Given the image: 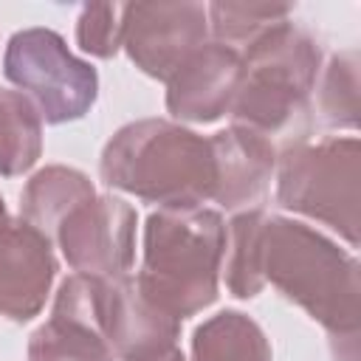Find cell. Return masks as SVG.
Wrapping results in <instances>:
<instances>
[{
    "label": "cell",
    "mask_w": 361,
    "mask_h": 361,
    "mask_svg": "<svg viewBox=\"0 0 361 361\" xmlns=\"http://www.w3.org/2000/svg\"><path fill=\"white\" fill-rule=\"evenodd\" d=\"M212 141L214 152V192L212 197L226 209L257 206L268 189L276 166V147L245 127H228Z\"/></svg>",
    "instance_id": "4fadbf2b"
},
{
    "label": "cell",
    "mask_w": 361,
    "mask_h": 361,
    "mask_svg": "<svg viewBox=\"0 0 361 361\" xmlns=\"http://www.w3.org/2000/svg\"><path fill=\"white\" fill-rule=\"evenodd\" d=\"M358 138H327L319 144H290L279 155L276 200L336 228L350 245H358Z\"/></svg>",
    "instance_id": "5b68a950"
},
{
    "label": "cell",
    "mask_w": 361,
    "mask_h": 361,
    "mask_svg": "<svg viewBox=\"0 0 361 361\" xmlns=\"http://www.w3.org/2000/svg\"><path fill=\"white\" fill-rule=\"evenodd\" d=\"M124 48L152 79L169 82L175 71L206 45V6L183 3H130L124 20Z\"/></svg>",
    "instance_id": "ba28073f"
},
{
    "label": "cell",
    "mask_w": 361,
    "mask_h": 361,
    "mask_svg": "<svg viewBox=\"0 0 361 361\" xmlns=\"http://www.w3.org/2000/svg\"><path fill=\"white\" fill-rule=\"evenodd\" d=\"M102 279L73 274L54 299L51 319L28 338V361H113V350L99 324Z\"/></svg>",
    "instance_id": "30bf717a"
},
{
    "label": "cell",
    "mask_w": 361,
    "mask_h": 361,
    "mask_svg": "<svg viewBox=\"0 0 361 361\" xmlns=\"http://www.w3.org/2000/svg\"><path fill=\"white\" fill-rule=\"evenodd\" d=\"M226 226L206 206H161L144 226L138 285L175 319L200 313L217 299Z\"/></svg>",
    "instance_id": "277c9868"
},
{
    "label": "cell",
    "mask_w": 361,
    "mask_h": 361,
    "mask_svg": "<svg viewBox=\"0 0 361 361\" xmlns=\"http://www.w3.org/2000/svg\"><path fill=\"white\" fill-rule=\"evenodd\" d=\"M262 228H265V214L262 209H248L237 214L228 223L226 231V248H223V265L226 271V285L234 296L251 299L262 290Z\"/></svg>",
    "instance_id": "e0dca14e"
},
{
    "label": "cell",
    "mask_w": 361,
    "mask_h": 361,
    "mask_svg": "<svg viewBox=\"0 0 361 361\" xmlns=\"http://www.w3.org/2000/svg\"><path fill=\"white\" fill-rule=\"evenodd\" d=\"M290 6H262V3H212L206 8V20L220 45L243 54L254 39H259L268 28L288 23Z\"/></svg>",
    "instance_id": "ac0fdd59"
},
{
    "label": "cell",
    "mask_w": 361,
    "mask_h": 361,
    "mask_svg": "<svg viewBox=\"0 0 361 361\" xmlns=\"http://www.w3.org/2000/svg\"><path fill=\"white\" fill-rule=\"evenodd\" d=\"M259 265L265 282L276 285L336 338L358 336V262L324 234L288 217H265Z\"/></svg>",
    "instance_id": "6da1fadb"
},
{
    "label": "cell",
    "mask_w": 361,
    "mask_h": 361,
    "mask_svg": "<svg viewBox=\"0 0 361 361\" xmlns=\"http://www.w3.org/2000/svg\"><path fill=\"white\" fill-rule=\"evenodd\" d=\"M99 324L121 361H155L175 350L180 319L152 302L135 276H113L99 285Z\"/></svg>",
    "instance_id": "9c48e42d"
},
{
    "label": "cell",
    "mask_w": 361,
    "mask_h": 361,
    "mask_svg": "<svg viewBox=\"0 0 361 361\" xmlns=\"http://www.w3.org/2000/svg\"><path fill=\"white\" fill-rule=\"evenodd\" d=\"M319 107L330 127L358 124V51L350 48L330 59L319 90Z\"/></svg>",
    "instance_id": "d6986e66"
},
{
    "label": "cell",
    "mask_w": 361,
    "mask_h": 361,
    "mask_svg": "<svg viewBox=\"0 0 361 361\" xmlns=\"http://www.w3.org/2000/svg\"><path fill=\"white\" fill-rule=\"evenodd\" d=\"M3 73L48 124L82 118L99 93L96 68L73 56L51 28L17 31L6 45Z\"/></svg>",
    "instance_id": "8992f818"
},
{
    "label": "cell",
    "mask_w": 361,
    "mask_h": 361,
    "mask_svg": "<svg viewBox=\"0 0 361 361\" xmlns=\"http://www.w3.org/2000/svg\"><path fill=\"white\" fill-rule=\"evenodd\" d=\"M127 3H93L85 6L76 20V42L85 54L110 59L124 42Z\"/></svg>",
    "instance_id": "ffe728a7"
},
{
    "label": "cell",
    "mask_w": 361,
    "mask_h": 361,
    "mask_svg": "<svg viewBox=\"0 0 361 361\" xmlns=\"http://www.w3.org/2000/svg\"><path fill=\"white\" fill-rule=\"evenodd\" d=\"M135 209L113 195H96L76 206L56 228V243L76 274L113 279L135 259Z\"/></svg>",
    "instance_id": "52a82bcc"
},
{
    "label": "cell",
    "mask_w": 361,
    "mask_h": 361,
    "mask_svg": "<svg viewBox=\"0 0 361 361\" xmlns=\"http://www.w3.org/2000/svg\"><path fill=\"white\" fill-rule=\"evenodd\" d=\"M90 197H96V192L82 172L71 166H45L25 183L20 212L28 226H34L51 240L59 223Z\"/></svg>",
    "instance_id": "5bb4252c"
},
{
    "label": "cell",
    "mask_w": 361,
    "mask_h": 361,
    "mask_svg": "<svg viewBox=\"0 0 361 361\" xmlns=\"http://www.w3.org/2000/svg\"><path fill=\"white\" fill-rule=\"evenodd\" d=\"M8 226V212H6V203H3V197H0V231Z\"/></svg>",
    "instance_id": "7402d4cb"
},
{
    "label": "cell",
    "mask_w": 361,
    "mask_h": 361,
    "mask_svg": "<svg viewBox=\"0 0 361 361\" xmlns=\"http://www.w3.org/2000/svg\"><path fill=\"white\" fill-rule=\"evenodd\" d=\"M42 152V118L20 93L0 87V175L28 172Z\"/></svg>",
    "instance_id": "2e32d148"
},
{
    "label": "cell",
    "mask_w": 361,
    "mask_h": 361,
    "mask_svg": "<svg viewBox=\"0 0 361 361\" xmlns=\"http://www.w3.org/2000/svg\"><path fill=\"white\" fill-rule=\"evenodd\" d=\"M192 355L195 361H271V344L254 319L223 310L195 330Z\"/></svg>",
    "instance_id": "9a60e30c"
},
{
    "label": "cell",
    "mask_w": 361,
    "mask_h": 361,
    "mask_svg": "<svg viewBox=\"0 0 361 361\" xmlns=\"http://www.w3.org/2000/svg\"><path fill=\"white\" fill-rule=\"evenodd\" d=\"M240 82L243 56L220 42L203 45L166 82V107L180 121H217L231 110Z\"/></svg>",
    "instance_id": "7c38bea8"
},
{
    "label": "cell",
    "mask_w": 361,
    "mask_h": 361,
    "mask_svg": "<svg viewBox=\"0 0 361 361\" xmlns=\"http://www.w3.org/2000/svg\"><path fill=\"white\" fill-rule=\"evenodd\" d=\"M155 361H183V353H180V350H169L166 355H161V358H155Z\"/></svg>",
    "instance_id": "44dd1931"
},
{
    "label": "cell",
    "mask_w": 361,
    "mask_h": 361,
    "mask_svg": "<svg viewBox=\"0 0 361 361\" xmlns=\"http://www.w3.org/2000/svg\"><path fill=\"white\" fill-rule=\"evenodd\" d=\"M102 180L161 206H200L214 192L212 141L166 118L124 124L102 152Z\"/></svg>",
    "instance_id": "3957f363"
},
{
    "label": "cell",
    "mask_w": 361,
    "mask_h": 361,
    "mask_svg": "<svg viewBox=\"0 0 361 361\" xmlns=\"http://www.w3.org/2000/svg\"><path fill=\"white\" fill-rule=\"evenodd\" d=\"M56 274L51 240L25 220L0 231V313L14 322L34 319Z\"/></svg>",
    "instance_id": "8fae6325"
},
{
    "label": "cell",
    "mask_w": 361,
    "mask_h": 361,
    "mask_svg": "<svg viewBox=\"0 0 361 361\" xmlns=\"http://www.w3.org/2000/svg\"><path fill=\"white\" fill-rule=\"evenodd\" d=\"M243 82L231 102L237 127L259 133L282 149L307 135V96L316 85L319 42L293 23H279L254 39L243 54Z\"/></svg>",
    "instance_id": "7a4b0ae2"
}]
</instances>
